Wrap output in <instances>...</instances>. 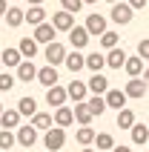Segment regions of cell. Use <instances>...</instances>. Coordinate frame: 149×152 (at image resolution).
I'll return each instance as SVG.
<instances>
[{
  "label": "cell",
  "mask_w": 149,
  "mask_h": 152,
  "mask_svg": "<svg viewBox=\"0 0 149 152\" xmlns=\"http://www.w3.org/2000/svg\"><path fill=\"white\" fill-rule=\"evenodd\" d=\"M0 63H3V66H20V63H23V55H20V52H17V46H6V49L0 52Z\"/></svg>",
  "instance_id": "5bb4252c"
},
{
  "label": "cell",
  "mask_w": 149,
  "mask_h": 152,
  "mask_svg": "<svg viewBox=\"0 0 149 152\" xmlns=\"http://www.w3.org/2000/svg\"><path fill=\"white\" fill-rule=\"evenodd\" d=\"M80 152H95V149H80Z\"/></svg>",
  "instance_id": "bcb514c9"
},
{
  "label": "cell",
  "mask_w": 149,
  "mask_h": 152,
  "mask_svg": "<svg viewBox=\"0 0 149 152\" xmlns=\"http://www.w3.org/2000/svg\"><path fill=\"white\" fill-rule=\"evenodd\" d=\"M100 46H103V49H115V46H118V32L106 29V32L100 34Z\"/></svg>",
  "instance_id": "e575fe53"
},
{
  "label": "cell",
  "mask_w": 149,
  "mask_h": 152,
  "mask_svg": "<svg viewBox=\"0 0 149 152\" xmlns=\"http://www.w3.org/2000/svg\"><path fill=\"white\" fill-rule=\"evenodd\" d=\"M106 3H112V6H115V3H118V0H106Z\"/></svg>",
  "instance_id": "f6af8a7d"
},
{
  "label": "cell",
  "mask_w": 149,
  "mask_h": 152,
  "mask_svg": "<svg viewBox=\"0 0 149 152\" xmlns=\"http://www.w3.org/2000/svg\"><path fill=\"white\" fill-rule=\"evenodd\" d=\"M132 17H135V12L129 9V3H121V0H118L115 6H112V12H109V20H112V23H118V26L132 23Z\"/></svg>",
  "instance_id": "3957f363"
},
{
  "label": "cell",
  "mask_w": 149,
  "mask_h": 152,
  "mask_svg": "<svg viewBox=\"0 0 149 152\" xmlns=\"http://www.w3.org/2000/svg\"><path fill=\"white\" fill-rule=\"evenodd\" d=\"M123 92H126V98H135V101H141V98L149 92V89H146V83H143V77H129Z\"/></svg>",
  "instance_id": "30bf717a"
},
{
  "label": "cell",
  "mask_w": 149,
  "mask_h": 152,
  "mask_svg": "<svg viewBox=\"0 0 149 152\" xmlns=\"http://www.w3.org/2000/svg\"><path fill=\"white\" fill-rule=\"evenodd\" d=\"M17 112H20V118H34L37 115V101H34L32 95H26L17 101Z\"/></svg>",
  "instance_id": "e0dca14e"
},
{
  "label": "cell",
  "mask_w": 149,
  "mask_h": 152,
  "mask_svg": "<svg viewBox=\"0 0 149 152\" xmlns=\"http://www.w3.org/2000/svg\"><path fill=\"white\" fill-rule=\"evenodd\" d=\"M52 26H55V32H72V26H74V15H69V12H55L52 15Z\"/></svg>",
  "instance_id": "8992f818"
},
{
  "label": "cell",
  "mask_w": 149,
  "mask_h": 152,
  "mask_svg": "<svg viewBox=\"0 0 149 152\" xmlns=\"http://www.w3.org/2000/svg\"><path fill=\"white\" fill-rule=\"evenodd\" d=\"M129 132H132V144H135V146H146V141H149V126H143V124H135Z\"/></svg>",
  "instance_id": "4316f807"
},
{
  "label": "cell",
  "mask_w": 149,
  "mask_h": 152,
  "mask_svg": "<svg viewBox=\"0 0 149 152\" xmlns=\"http://www.w3.org/2000/svg\"><path fill=\"white\" fill-rule=\"evenodd\" d=\"M95 146L98 149H115V138L109 135V132H98L95 135Z\"/></svg>",
  "instance_id": "836d02e7"
},
{
  "label": "cell",
  "mask_w": 149,
  "mask_h": 152,
  "mask_svg": "<svg viewBox=\"0 0 149 152\" xmlns=\"http://www.w3.org/2000/svg\"><path fill=\"white\" fill-rule=\"evenodd\" d=\"M26 23L34 26V29H37L40 23H46V9H43V6H29V12H26Z\"/></svg>",
  "instance_id": "7402d4cb"
},
{
  "label": "cell",
  "mask_w": 149,
  "mask_h": 152,
  "mask_svg": "<svg viewBox=\"0 0 149 152\" xmlns=\"http://www.w3.org/2000/svg\"><path fill=\"white\" fill-rule=\"evenodd\" d=\"M83 26H86L89 37H92V34H98V37H100V34L106 32V17H103V15H98V12H92V15L86 17V23H83Z\"/></svg>",
  "instance_id": "ba28073f"
},
{
  "label": "cell",
  "mask_w": 149,
  "mask_h": 152,
  "mask_svg": "<svg viewBox=\"0 0 149 152\" xmlns=\"http://www.w3.org/2000/svg\"><path fill=\"white\" fill-rule=\"evenodd\" d=\"M66 101H69V95H66V89L63 86H52V89H46V103L49 106H55V109H60V106H66Z\"/></svg>",
  "instance_id": "52a82bcc"
},
{
  "label": "cell",
  "mask_w": 149,
  "mask_h": 152,
  "mask_svg": "<svg viewBox=\"0 0 149 152\" xmlns=\"http://www.w3.org/2000/svg\"><path fill=\"white\" fill-rule=\"evenodd\" d=\"M72 112H74V121H77L80 126H89L92 121H95V118H92V112H89V106H86V101H83V103H74Z\"/></svg>",
  "instance_id": "cb8c5ba5"
},
{
  "label": "cell",
  "mask_w": 149,
  "mask_h": 152,
  "mask_svg": "<svg viewBox=\"0 0 149 152\" xmlns=\"http://www.w3.org/2000/svg\"><path fill=\"white\" fill-rule=\"evenodd\" d=\"M112 152H132V149H129V146H123V144H121V146H115V149H112Z\"/></svg>",
  "instance_id": "60d3db41"
},
{
  "label": "cell",
  "mask_w": 149,
  "mask_h": 152,
  "mask_svg": "<svg viewBox=\"0 0 149 152\" xmlns=\"http://www.w3.org/2000/svg\"><path fill=\"white\" fill-rule=\"evenodd\" d=\"M126 3H129V9H132V12H138V9L146 6V0H126Z\"/></svg>",
  "instance_id": "f35d334b"
},
{
  "label": "cell",
  "mask_w": 149,
  "mask_h": 152,
  "mask_svg": "<svg viewBox=\"0 0 149 152\" xmlns=\"http://www.w3.org/2000/svg\"><path fill=\"white\" fill-rule=\"evenodd\" d=\"M17 83V77L15 75H9V72H0V92H12Z\"/></svg>",
  "instance_id": "d590c367"
},
{
  "label": "cell",
  "mask_w": 149,
  "mask_h": 152,
  "mask_svg": "<svg viewBox=\"0 0 149 152\" xmlns=\"http://www.w3.org/2000/svg\"><path fill=\"white\" fill-rule=\"evenodd\" d=\"M143 83H146V89H149V69H143Z\"/></svg>",
  "instance_id": "b9f144b4"
},
{
  "label": "cell",
  "mask_w": 149,
  "mask_h": 152,
  "mask_svg": "<svg viewBox=\"0 0 149 152\" xmlns=\"http://www.w3.org/2000/svg\"><path fill=\"white\" fill-rule=\"evenodd\" d=\"M92 3H98V0H83V6H92Z\"/></svg>",
  "instance_id": "ee69618b"
},
{
  "label": "cell",
  "mask_w": 149,
  "mask_h": 152,
  "mask_svg": "<svg viewBox=\"0 0 149 152\" xmlns=\"http://www.w3.org/2000/svg\"><path fill=\"white\" fill-rule=\"evenodd\" d=\"M29 6H43V0H26Z\"/></svg>",
  "instance_id": "7bdbcfd3"
},
{
  "label": "cell",
  "mask_w": 149,
  "mask_h": 152,
  "mask_svg": "<svg viewBox=\"0 0 149 152\" xmlns=\"http://www.w3.org/2000/svg\"><path fill=\"white\" fill-rule=\"evenodd\" d=\"M0 126H3V129H17V126H20V112H17V109H3V115H0Z\"/></svg>",
  "instance_id": "603a6c76"
},
{
  "label": "cell",
  "mask_w": 149,
  "mask_h": 152,
  "mask_svg": "<svg viewBox=\"0 0 149 152\" xmlns=\"http://www.w3.org/2000/svg\"><path fill=\"white\" fill-rule=\"evenodd\" d=\"M0 69H3V63H0Z\"/></svg>",
  "instance_id": "c3c4849f"
},
{
  "label": "cell",
  "mask_w": 149,
  "mask_h": 152,
  "mask_svg": "<svg viewBox=\"0 0 149 152\" xmlns=\"http://www.w3.org/2000/svg\"><path fill=\"white\" fill-rule=\"evenodd\" d=\"M6 23L12 26V29L23 26V23H26V12H23V9H17V6H9V12H6Z\"/></svg>",
  "instance_id": "484cf974"
},
{
  "label": "cell",
  "mask_w": 149,
  "mask_h": 152,
  "mask_svg": "<svg viewBox=\"0 0 149 152\" xmlns=\"http://www.w3.org/2000/svg\"><path fill=\"white\" fill-rule=\"evenodd\" d=\"M60 9L69 12V15H74V12H80V9H83V0H60Z\"/></svg>",
  "instance_id": "8d00e7d4"
},
{
  "label": "cell",
  "mask_w": 149,
  "mask_h": 152,
  "mask_svg": "<svg viewBox=\"0 0 149 152\" xmlns=\"http://www.w3.org/2000/svg\"><path fill=\"white\" fill-rule=\"evenodd\" d=\"M15 144H17L15 132H12V129H0V152L12 149V146H15Z\"/></svg>",
  "instance_id": "d6a6232c"
},
{
  "label": "cell",
  "mask_w": 149,
  "mask_h": 152,
  "mask_svg": "<svg viewBox=\"0 0 149 152\" xmlns=\"http://www.w3.org/2000/svg\"><path fill=\"white\" fill-rule=\"evenodd\" d=\"M55 34H58V32H55V26H52V23H40L37 29H34L32 37H34L37 46H40V43H43V46H49V43H55Z\"/></svg>",
  "instance_id": "9c48e42d"
},
{
  "label": "cell",
  "mask_w": 149,
  "mask_h": 152,
  "mask_svg": "<svg viewBox=\"0 0 149 152\" xmlns=\"http://www.w3.org/2000/svg\"><path fill=\"white\" fill-rule=\"evenodd\" d=\"M103 101H106V109H126V101H129V98H126V92H121V89H112V86H109V92L103 95Z\"/></svg>",
  "instance_id": "277c9868"
},
{
  "label": "cell",
  "mask_w": 149,
  "mask_h": 152,
  "mask_svg": "<svg viewBox=\"0 0 149 152\" xmlns=\"http://www.w3.org/2000/svg\"><path fill=\"white\" fill-rule=\"evenodd\" d=\"M63 63H66V69L72 72V75H77L80 69H86V55H80V52L74 49V52H69V55H66Z\"/></svg>",
  "instance_id": "2e32d148"
},
{
  "label": "cell",
  "mask_w": 149,
  "mask_h": 152,
  "mask_svg": "<svg viewBox=\"0 0 149 152\" xmlns=\"http://www.w3.org/2000/svg\"><path fill=\"white\" fill-rule=\"evenodd\" d=\"M52 121H55V126H69V124H74V112L69 109V106H60V109H55V115H52Z\"/></svg>",
  "instance_id": "d6986e66"
},
{
  "label": "cell",
  "mask_w": 149,
  "mask_h": 152,
  "mask_svg": "<svg viewBox=\"0 0 149 152\" xmlns=\"http://www.w3.org/2000/svg\"><path fill=\"white\" fill-rule=\"evenodd\" d=\"M66 46H63V43H49V46H46V52H43V58H46V66H60V63H63V60H66Z\"/></svg>",
  "instance_id": "7a4b0ae2"
},
{
  "label": "cell",
  "mask_w": 149,
  "mask_h": 152,
  "mask_svg": "<svg viewBox=\"0 0 149 152\" xmlns=\"http://www.w3.org/2000/svg\"><path fill=\"white\" fill-rule=\"evenodd\" d=\"M86 86H89V92H92V95H100V98L109 92V80H106L103 75H92L89 80H86Z\"/></svg>",
  "instance_id": "ac0fdd59"
},
{
  "label": "cell",
  "mask_w": 149,
  "mask_h": 152,
  "mask_svg": "<svg viewBox=\"0 0 149 152\" xmlns=\"http://www.w3.org/2000/svg\"><path fill=\"white\" fill-rule=\"evenodd\" d=\"M66 95L72 98L74 103H83V101H86V95H89V86H86V80H72V83L66 86Z\"/></svg>",
  "instance_id": "8fae6325"
},
{
  "label": "cell",
  "mask_w": 149,
  "mask_h": 152,
  "mask_svg": "<svg viewBox=\"0 0 149 152\" xmlns=\"http://www.w3.org/2000/svg\"><path fill=\"white\" fill-rule=\"evenodd\" d=\"M86 106H89V112H92V118H100L103 112H106V101L100 98V95H92L89 101H86Z\"/></svg>",
  "instance_id": "f1b7e54d"
},
{
  "label": "cell",
  "mask_w": 149,
  "mask_h": 152,
  "mask_svg": "<svg viewBox=\"0 0 149 152\" xmlns=\"http://www.w3.org/2000/svg\"><path fill=\"white\" fill-rule=\"evenodd\" d=\"M15 77H17V80H23V83H29V80H37V66H34L32 60H23V63L15 69Z\"/></svg>",
  "instance_id": "4fadbf2b"
},
{
  "label": "cell",
  "mask_w": 149,
  "mask_h": 152,
  "mask_svg": "<svg viewBox=\"0 0 149 152\" xmlns=\"http://www.w3.org/2000/svg\"><path fill=\"white\" fill-rule=\"evenodd\" d=\"M106 66V55H100V52H92L86 55V69H89L92 75H100V69Z\"/></svg>",
  "instance_id": "44dd1931"
},
{
  "label": "cell",
  "mask_w": 149,
  "mask_h": 152,
  "mask_svg": "<svg viewBox=\"0 0 149 152\" xmlns=\"http://www.w3.org/2000/svg\"><path fill=\"white\" fill-rule=\"evenodd\" d=\"M146 3H149V0H146Z\"/></svg>",
  "instance_id": "681fc988"
},
{
  "label": "cell",
  "mask_w": 149,
  "mask_h": 152,
  "mask_svg": "<svg viewBox=\"0 0 149 152\" xmlns=\"http://www.w3.org/2000/svg\"><path fill=\"white\" fill-rule=\"evenodd\" d=\"M69 43H72V49L80 52L86 43H89V32H86V26H72V32H69Z\"/></svg>",
  "instance_id": "7c38bea8"
},
{
  "label": "cell",
  "mask_w": 149,
  "mask_h": 152,
  "mask_svg": "<svg viewBox=\"0 0 149 152\" xmlns=\"http://www.w3.org/2000/svg\"><path fill=\"white\" fill-rule=\"evenodd\" d=\"M123 69H126V75H129V77H141L143 75V60L141 58H126Z\"/></svg>",
  "instance_id": "4dcf8cb0"
},
{
  "label": "cell",
  "mask_w": 149,
  "mask_h": 152,
  "mask_svg": "<svg viewBox=\"0 0 149 152\" xmlns=\"http://www.w3.org/2000/svg\"><path fill=\"white\" fill-rule=\"evenodd\" d=\"M15 138H17V144L20 146H34L37 144V129L32 126V124H26V126H17V132H15Z\"/></svg>",
  "instance_id": "5b68a950"
},
{
  "label": "cell",
  "mask_w": 149,
  "mask_h": 152,
  "mask_svg": "<svg viewBox=\"0 0 149 152\" xmlns=\"http://www.w3.org/2000/svg\"><path fill=\"white\" fill-rule=\"evenodd\" d=\"M138 58H141V60H149V37H143V40L138 43Z\"/></svg>",
  "instance_id": "74e56055"
},
{
  "label": "cell",
  "mask_w": 149,
  "mask_h": 152,
  "mask_svg": "<svg viewBox=\"0 0 149 152\" xmlns=\"http://www.w3.org/2000/svg\"><path fill=\"white\" fill-rule=\"evenodd\" d=\"M95 135H98V132H95L92 126H80L77 132H74V141H77L80 146H89V144H95Z\"/></svg>",
  "instance_id": "f546056e"
},
{
  "label": "cell",
  "mask_w": 149,
  "mask_h": 152,
  "mask_svg": "<svg viewBox=\"0 0 149 152\" xmlns=\"http://www.w3.org/2000/svg\"><path fill=\"white\" fill-rule=\"evenodd\" d=\"M32 126L37 129V132H40V129H43V132H49V129L55 126V121H52V115H49V112H37V115L32 118Z\"/></svg>",
  "instance_id": "83f0119b"
},
{
  "label": "cell",
  "mask_w": 149,
  "mask_h": 152,
  "mask_svg": "<svg viewBox=\"0 0 149 152\" xmlns=\"http://www.w3.org/2000/svg\"><path fill=\"white\" fill-rule=\"evenodd\" d=\"M17 52L23 55V60H32L34 55H37V43H34V37H23V40L17 43Z\"/></svg>",
  "instance_id": "d4e9b609"
},
{
  "label": "cell",
  "mask_w": 149,
  "mask_h": 152,
  "mask_svg": "<svg viewBox=\"0 0 149 152\" xmlns=\"http://www.w3.org/2000/svg\"><path fill=\"white\" fill-rule=\"evenodd\" d=\"M126 58H129V55H126L123 49H109V55H106V66L109 69H123V63H126Z\"/></svg>",
  "instance_id": "ffe728a7"
},
{
  "label": "cell",
  "mask_w": 149,
  "mask_h": 152,
  "mask_svg": "<svg viewBox=\"0 0 149 152\" xmlns=\"http://www.w3.org/2000/svg\"><path fill=\"white\" fill-rule=\"evenodd\" d=\"M0 115H3V103H0Z\"/></svg>",
  "instance_id": "7dc6e473"
},
{
  "label": "cell",
  "mask_w": 149,
  "mask_h": 152,
  "mask_svg": "<svg viewBox=\"0 0 149 152\" xmlns=\"http://www.w3.org/2000/svg\"><path fill=\"white\" fill-rule=\"evenodd\" d=\"M63 144H66V129H60V126H52L49 132L43 135V146H46V152L63 149Z\"/></svg>",
  "instance_id": "6da1fadb"
},
{
  "label": "cell",
  "mask_w": 149,
  "mask_h": 152,
  "mask_svg": "<svg viewBox=\"0 0 149 152\" xmlns=\"http://www.w3.org/2000/svg\"><path fill=\"white\" fill-rule=\"evenodd\" d=\"M135 124H138V121H135V112L132 109H121V112H118V126H121V129H132Z\"/></svg>",
  "instance_id": "1f68e13d"
},
{
  "label": "cell",
  "mask_w": 149,
  "mask_h": 152,
  "mask_svg": "<svg viewBox=\"0 0 149 152\" xmlns=\"http://www.w3.org/2000/svg\"><path fill=\"white\" fill-rule=\"evenodd\" d=\"M6 12H9V6H6V0H0V17H6Z\"/></svg>",
  "instance_id": "ab89813d"
},
{
  "label": "cell",
  "mask_w": 149,
  "mask_h": 152,
  "mask_svg": "<svg viewBox=\"0 0 149 152\" xmlns=\"http://www.w3.org/2000/svg\"><path fill=\"white\" fill-rule=\"evenodd\" d=\"M37 83H43L46 89L58 86V69H55V66H40V69H37Z\"/></svg>",
  "instance_id": "9a60e30c"
}]
</instances>
